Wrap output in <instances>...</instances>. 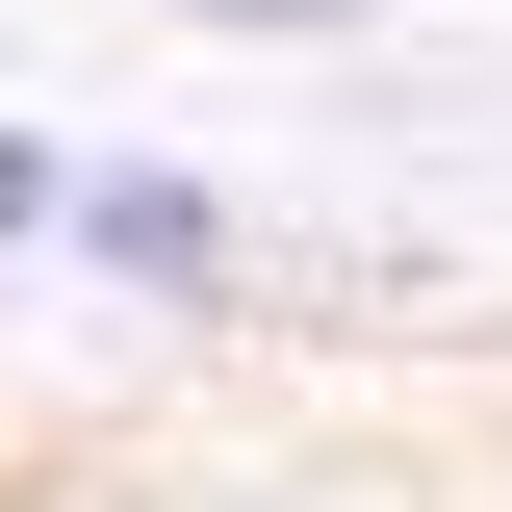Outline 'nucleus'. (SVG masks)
I'll return each mask as SVG.
<instances>
[{"mask_svg":"<svg viewBox=\"0 0 512 512\" xmlns=\"http://www.w3.org/2000/svg\"><path fill=\"white\" fill-rule=\"evenodd\" d=\"M52 205L128 256V282H231V205H205V180H52Z\"/></svg>","mask_w":512,"mask_h":512,"instance_id":"nucleus-1","label":"nucleus"},{"mask_svg":"<svg viewBox=\"0 0 512 512\" xmlns=\"http://www.w3.org/2000/svg\"><path fill=\"white\" fill-rule=\"evenodd\" d=\"M180 26H384V0H180Z\"/></svg>","mask_w":512,"mask_h":512,"instance_id":"nucleus-2","label":"nucleus"},{"mask_svg":"<svg viewBox=\"0 0 512 512\" xmlns=\"http://www.w3.org/2000/svg\"><path fill=\"white\" fill-rule=\"evenodd\" d=\"M0 231H52V154H26V128H0Z\"/></svg>","mask_w":512,"mask_h":512,"instance_id":"nucleus-3","label":"nucleus"}]
</instances>
